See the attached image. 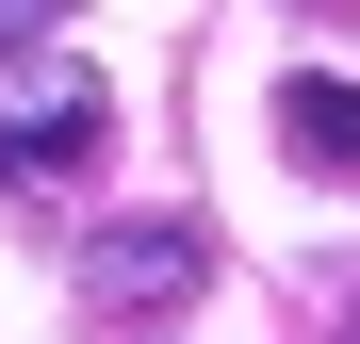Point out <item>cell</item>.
Here are the masks:
<instances>
[{
  "label": "cell",
  "mask_w": 360,
  "mask_h": 344,
  "mask_svg": "<svg viewBox=\"0 0 360 344\" xmlns=\"http://www.w3.org/2000/svg\"><path fill=\"white\" fill-rule=\"evenodd\" d=\"M197 279H213V229H197V213H115V229H82V295L131 312V328L180 312Z\"/></svg>",
  "instance_id": "obj_2"
},
{
  "label": "cell",
  "mask_w": 360,
  "mask_h": 344,
  "mask_svg": "<svg viewBox=\"0 0 360 344\" xmlns=\"http://www.w3.org/2000/svg\"><path fill=\"white\" fill-rule=\"evenodd\" d=\"M328 344H360V295H344V312H328Z\"/></svg>",
  "instance_id": "obj_4"
},
{
  "label": "cell",
  "mask_w": 360,
  "mask_h": 344,
  "mask_svg": "<svg viewBox=\"0 0 360 344\" xmlns=\"http://www.w3.org/2000/svg\"><path fill=\"white\" fill-rule=\"evenodd\" d=\"M278 164H311V181H360V82H328V66H278Z\"/></svg>",
  "instance_id": "obj_3"
},
{
  "label": "cell",
  "mask_w": 360,
  "mask_h": 344,
  "mask_svg": "<svg viewBox=\"0 0 360 344\" xmlns=\"http://www.w3.org/2000/svg\"><path fill=\"white\" fill-rule=\"evenodd\" d=\"M98 132H115V98H98V66H82L66 33L0 66V181H82Z\"/></svg>",
  "instance_id": "obj_1"
}]
</instances>
